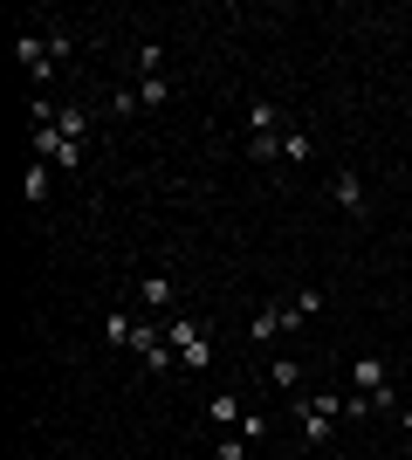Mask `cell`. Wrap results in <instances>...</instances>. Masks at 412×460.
<instances>
[{"instance_id": "obj_7", "label": "cell", "mask_w": 412, "mask_h": 460, "mask_svg": "<svg viewBox=\"0 0 412 460\" xmlns=\"http://www.w3.org/2000/svg\"><path fill=\"white\" fill-rule=\"evenodd\" d=\"M330 199H337L344 213H364V179H357V172H337V179H330Z\"/></svg>"}, {"instance_id": "obj_17", "label": "cell", "mask_w": 412, "mask_h": 460, "mask_svg": "<svg viewBox=\"0 0 412 460\" xmlns=\"http://www.w3.org/2000/svg\"><path fill=\"white\" fill-rule=\"evenodd\" d=\"M131 316H124V309H110V316H103V337H110V344H131Z\"/></svg>"}, {"instance_id": "obj_6", "label": "cell", "mask_w": 412, "mask_h": 460, "mask_svg": "<svg viewBox=\"0 0 412 460\" xmlns=\"http://www.w3.org/2000/svg\"><path fill=\"white\" fill-rule=\"evenodd\" d=\"M316 309H323V288H302L295 303H282V330H302V323L316 316Z\"/></svg>"}, {"instance_id": "obj_12", "label": "cell", "mask_w": 412, "mask_h": 460, "mask_svg": "<svg viewBox=\"0 0 412 460\" xmlns=\"http://www.w3.org/2000/svg\"><path fill=\"white\" fill-rule=\"evenodd\" d=\"M165 96H172V83H165V76H137V103H145V111H158Z\"/></svg>"}, {"instance_id": "obj_11", "label": "cell", "mask_w": 412, "mask_h": 460, "mask_svg": "<svg viewBox=\"0 0 412 460\" xmlns=\"http://www.w3.org/2000/svg\"><path fill=\"white\" fill-rule=\"evenodd\" d=\"M56 131L83 145V137H90V111H76V103H69V111H56Z\"/></svg>"}, {"instance_id": "obj_4", "label": "cell", "mask_w": 412, "mask_h": 460, "mask_svg": "<svg viewBox=\"0 0 412 460\" xmlns=\"http://www.w3.org/2000/svg\"><path fill=\"white\" fill-rule=\"evenodd\" d=\"M165 337H172V350H179V365H186V371H206V365H214L206 323H193V316H172V323H165Z\"/></svg>"}, {"instance_id": "obj_14", "label": "cell", "mask_w": 412, "mask_h": 460, "mask_svg": "<svg viewBox=\"0 0 412 460\" xmlns=\"http://www.w3.org/2000/svg\"><path fill=\"white\" fill-rule=\"evenodd\" d=\"M310 152H316L310 131H289V137H282V158H289V165H310Z\"/></svg>"}, {"instance_id": "obj_15", "label": "cell", "mask_w": 412, "mask_h": 460, "mask_svg": "<svg viewBox=\"0 0 412 460\" xmlns=\"http://www.w3.org/2000/svg\"><path fill=\"white\" fill-rule=\"evenodd\" d=\"M268 378L282 385V392H295V385H302V365H295V358H275V365H268Z\"/></svg>"}, {"instance_id": "obj_2", "label": "cell", "mask_w": 412, "mask_h": 460, "mask_svg": "<svg viewBox=\"0 0 412 460\" xmlns=\"http://www.w3.org/2000/svg\"><path fill=\"white\" fill-rule=\"evenodd\" d=\"M295 412H302V440H310V447H330L337 420H344V399H337V392H302Z\"/></svg>"}, {"instance_id": "obj_8", "label": "cell", "mask_w": 412, "mask_h": 460, "mask_svg": "<svg viewBox=\"0 0 412 460\" xmlns=\"http://www.w3.org/2000/svg\"><path fill=\"white\" fill-rule=\"evenodd\" d=\"M248 337H255V344H275V337H282V303H261L255 323H248Z\"/></svg>"}, {"instance_id": "obj_20", "label": "cell", "mask_w": 412, "mask_h": 460, "mask_svg": "<svg viewBox=\"0 0 412 460\" xmlns=\"http://www.w3.org/2000/svg\"><path fill=\"white\" fill-rule=\"evenodd\" d=\"M399 426H406V433H412V405H406V412H399Z\"/></svg>"}, {"instance_id": "obj_10", "label": "cell", "mask_w": 412, "mask_h": 460, "mask_svg": "<svg viewBox=\"0 0 412 460\" xmlns=\"http://www.w3.org/2000/svg\"><path fill=\"white\" fill-rule=\"evenodd\" d=\"M48 186H56V165H41V158H35V165H28V179H21V192L41 207V199H48Z\"/></svg>"}, {"instance_id": "obj_5", "label": "cell", "mask_w": 412, "mask_h": 460, "mask_svg": "<svg viewBox=\"0 0 412 460\" xmlns=\"http://www.w3.org/2000/svg\"><path fill=\"white\" fill-rule=\"evenodd\" d=\"M14 62H21V69H28L35 83H48V76H56V56H48V35H21V41H14Z\"/></svg>"}, {"instance_id": "obj_3", "label": "cell", "mask_w": 412, "mask_h": 460, "mask_svg": "<svg viewBox=\"0 0 412 460\" xmlns=\"http://www.w3.org/2000/svg\"><path fill=\"white\" fill-rule=\"evenodd\" d=\"M351 385H357V399L372 405V412H385V405H399V392H392V365L378 358V350H364L351 365Z\"/></svg>"}, {"instance_id": "obj_19", "label": "cell", "mask_w": 412, "mask_h": 460, "mask_svg": "<svg viewBox=\"0 0 412 460\" xmlns=\"http://www.w3.org/2000/svg\"><path fill=\"white\" fill-rule=\"evenodd\" d=\"M214 460H248V440H241V433H227V440H220V454Z\"/></svg>"}, {"instance_id": "obj_9", "label": "cell", "mask_w": 412, "mask_h": 460, "mask_svg": "<svg viewBox=\"0 0 412 460\" xmlns=\"http://www.w3.org/2000/svg\"><path fill=\"white\" fill-rule=\"evenodd\" d=\"M137 296H145L152 309H172V296H179V288H172V275H145V282H137Z\"/></svg>"}, {"instance_id": "obj_18", "label": "cell", "mask_w": 412, "mask_h": 460, "mask_svg": "<svg viewBox=\"0 0 412 460\" xmlns=\"http://www.w3.org/2000/svg\"><path fill=\"white\" fill-rule=\"evenodd\" d=\"M234 433H241V440H261V433H268V420H261V412H241Z\"/></svg>"}, {"instance_id": "obj_13", "label": "cell", "mask_w": 412, "mask_h": 460, "mask_svg": "<svg viewBox=\"0 0 412 460\" xmlns=\"http://www.w3.org/2000/svg\"><path fill=\"white\" fill-rule=\"evenodd\" d=\"M206 420H214V426H241V405H234V392H220V399H206Z\"/></svg>"}, {"instance_id": "obj_16", "label": "cell", "mask_w": 412, "mask_h": 460, "mask_svg": "<svg viewBox=\"0 0 412 460\" xmlns=\"http://www.w3.org/2000/svg\"><path fill=\"white\" fill-rule=\"evenodd\" d=\"M137 76H165V49H158V41L137 49Z\"/></svg>"}, {"instance_id": "obj_1", "label": "cell", "mask_w": 412, "mask_h": 460, "mask_svg": "<svg viewBox=\"0 0 412 460\" xmlns=\"http://www.w3.org/2000/svg\"><path fill=\"white\" fill-rule=\"evenodd\" d=\"M282 137H289V117H282V103L255 96V103H248V152H255V158H282Z\"/></svg>"}]
</instances>
